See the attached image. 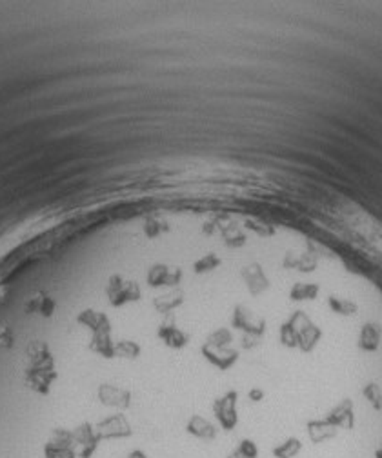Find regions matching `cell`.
I'll return each mask as SVG.
<instances>
[{"label":"cell","instance_id":"cell-1","mask_svg":"<svg viewBox=\"0 0 382 458\" xmlns=\"http://www.w3.org/2000/svg\"><path fill=\"white\" fill-rule=\"evenodd\" d=\"M237 399L239 394L235 391H229L224 396L215 400L213 404V411H215V416H217L218 424L226 429V431H231L235 429V426L239 424V415H237Z\"/></svg>","mask_w":382,"mask_h":458},{"label":"cell","instance_id":"cell-6","mask_svg":"<svg viewBox=\"0 0 382 458\" xmlns=\"http://www.w3.org/2000/svg\"><path fill=\"white\" fill-rule=\"evenodd\" d=\"M303 448H304V444L301 442V438L290 437V438H286V440H284L282 444L275 446L271 453H273V457L275 458H295L298 453H301V451H303Z\"/></svg>","mask_w":382,"mask_h":458},{"label":"cell","instance_id":"cell-7","mask_svg":"<svg viewBox=\"0 0 382 458\" xmlns=\"http://www.w3.org/2000/svg\"><path fill=\"white\" fill-rule=\"evenodd\" d=\"M318 295L315 284H295L292 289V300H314Z\"/></svg>","mask_w":382,"mask_h":458},{"label":"cell","instance_id":"cell-3","mask_svg":"<svg viewBox=\"0 0 382 458\" xmlns=\"http://www.w3.org/2000/svg\"><path fill=\"white\" fill-rule=\"evenodd\" d=\"M306 429H308L309 440L317 444V446L322 442H328V440L337 437V433H339V429L333 424H329L326 418L324 420H309L306 424Z\"/></svg>","mask_w":382,"mask_h":458},{"label":"cell","instance_id":"cell-10","mask_svg":"<svg viewBox=\"0 0 382 458\" xmlns=\"http://www.w3.org/2000/svg\"><path fill=\"white\" fill-rule=\"evenodd\" d=\"M228 458H253V457H248V455L240 453L239 449H235L233 453H229V457H228Z\"/></svg>","mask_w":382,"mask_h":458},{"label":"cell","instance_id":"cell-11","mask_svg":"<svg viewBox=\"0 0 382 458\" xmlns=\"http://www.w3.org/2000/svg\"><path fill=\"white\" fill-rule=\"evenodd\" d=\"M127 458H148V457H146V453H144V451H133V453L129 455Z\"/></svg>","mask_w":382,"mask_h":458},{"label":"cell","instance_id":"cell-12","mask_svg":"<svg viewBox=\"0 0 382 458\" xmlns=\"http://www.w3.org/2000/svg\"><path fill=\"white\" fill-rule=\"evenodd\" d=\"M375 458H382V449H379L377 453H375Z\"/></svg>","mask_w":382,"mask_h":458},{"label":"cell","instance_id":"cell-4","mask_svg":"<svg viewBox=\"0 0 382 458\" xmlns=\"http://www.w3.org/2000/svg\"><path fill=\"white\" fill-rule=\"evenodd\" d=\"M99 427H101L102 437L107 438H126L131 435V427H129V424H127V420L123 415L110 416Z\"/></svg>","mask_w":382,"mask_h":458},{"label":"cell","instance_id":"cell-5","mask_svg":"<svg viewBox=\"0 0 382 458\" xmlns=\"http://www.w3.org/2000/svg\"><path fill=\"white\" fill-rule=\"evenodd\" d=\"M186 431L190 433V435H193L195 438H201V440H213V438L217 437V429H215V426L201 415L191 416L186 426Z\"/></svg>","mask_w":382,"mask_h":458},{"label":"cell","instance_id":"cell-9","mask_svg":"<svg viewBox=\"0 0 382 458\" xmlns=\"http://www.w3.org/2000/svg\"><path fill=\"white\" fill-rule=\"evenodd\" d=\"M250 399L253 400V402H260V400L264 399V391H262V389H251Z\"/></svg>","mask_w":382,"mask_h":458},{"label":"cell","instance_id":"cell-2","mask_svg":"<svg viewBox=\"0 0 382 458\" xmlns=\"http://www.w3.org/2000/svg\"><path fill=\"white\" fill-rule=\"evenodd\" d=\"M326 420L329 424H333L337 429H353V424H355V415H353V405L348 399L342 400L337 407L329 411V415L326 416Z\"/></svg>","mask_w":382,"mask_h":458},{"label":"cell","instance_id":"cell-8","mask_svg":"<svg viewBox=\"0 0 382 458\" xmlns=\"http://www.w3.org/2000/svg\"><path fill=\"white\" fill-rule=\"evenodd\" d=\"M237 449H239L240 453L248 455V457H253V458H259V446L253 442V440H248V438H244V440H240V444L237 446Z\"/></svg>","mask_w":382,"mask_h":458}]
</instances>
